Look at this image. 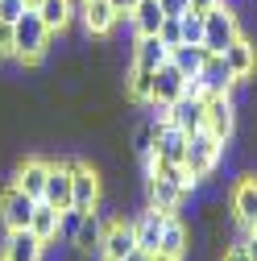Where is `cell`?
<instances>
[{"instance_id": "obj_2", "label": "cell", "mask_w": 257, "mask_h": 261, "mask_svg": "<svg viewBox=\"0 0 257 261\" xmlns=\"http://www.w3.org/2000/svg\"><path fill=\"white\" fill-rule=\"evenodd\" d=\"M220 158H224V141H216L208 128H199V133L187 137V158H183V166L195 174L199 182L212 178V170L220 166Z\"/></svg>"}, {"instance_id": "obj_24", "label": "cell", "mask_w": 257, "mask_h": 261, "mask_svg": "<svg viewBox=\"0 0 257 261\" xmlns=\"http://www.w3.org/2000/svg\"><path fill=\"white\" fill-rule=\"evenodd\" d=\"M187 228L178 216H166V228H162V245H158V253H166V257H187Z\"/></svg>"}, {"instance_id": "obj_11", "label": "cell", "mask_w": 257, "mask_h": 261, "mask_svg": "<svg viewBox=\"0 0 257 261\" xmlns=\"http://www.w3.org/2000/svg\"><path fill=\"white\" fill-rule=\"evenodd\" d=\"M133 249H137V232H133V224H128V220H108V228H104V245H100V257H116V261H124Z\"/></svg>"}, {"instance_id": "obj_19", "label": "cell", "mask_w": 257, "mask_h": 261, "mask_svg": "<svg viewBox=\"0 0 257 261\" xmlns=\"http://www.w3.org/2000/svg\"><path fill=\"white\" fill-rule=\"evenodd\" d=\"M42 199L54 203L58 212L71 207V166H67V162H54V166H50V178H46V195H42Z\"/></svg>"}, {"instance_id": "obj_33", "label": "cell", "mask_w": 257, "mask_h": 261, "mask_svg": "<svg viewBox=\"0 0 257 261\" xmlns=\"http://www.w3.org/2000/svg\"><path fill=\"white\" fill-rule=\"evenodd\" d=\"M158 5H162L166 17H183V13L191 9V0H158Z\"/></svg>"}, {"instance_id": "obj_37", "label": "cell", "mask_w": 257, "mask_h": 261, "mask_svg": "<svg viewBox=\"0 0 257 261\" xmlns=\"http://www.w3.org/2000/svg\"><path fill=\"white\" fill-rule=\"evenodd\" d=\"M241 245H245V253H249V261H257V237H253V232H249V237H245V241H241Z\"/></svg>"}, {"instance_id": "obj_39", "label": "cell", "mask_w": 257, "mask_h": 261, "mask_svg": "<svg viewBox=\"0 0 257 261\" xmlns=\"http://www.w3.org/2000/svg\"><path fill=\"white\" fill-rule=\"evenodd\" d=\"M153 261H183V257H166V253H153Z\"/></svg>"}, {"instance_id": "obj_16", "label": "cell", "mask_w": 257, "mask_h": 261, "mask_svg": "<svg viewBox=\"0 0 257 261\" xmlns=\"http://www.w3.org/2000/svg\"><path fill=\"white\" fill-rule=\"evenodd\" d=\"M170 58V46L158 38V34H141L137 46H133V67H145V71H158L162 62Z\"/></svg>"}, {"instance_id": "obj_20", "label": "cell", "mask_w": 257, "mask_h": 261, "mask_svg": "<svg viewBox=\"0 0 257 261\" xmlns=\"http://www.w3.org/2000/svg\"><path fill=\"white\" fill-rule=\"evenodd\" d=\"M104 228H108V224L100 220V212H87L71 245H75L79 253H100V245H104Z\"/></svg>"}, {"instance_id": "obj_9", "label": "cell", "mask_w": 257, "mask_h": 261, "mask_svg": "<svg viewBox=\"0 0 257 261\" xmlns=\"http://www.w3.org/2000/svg\"><path fill=\"white\" fill-rule=\"evenodd\" d=\"M178 95H187V75L166 58L162 67L153 71V95H149V104H166V108H170Z\"/></svg>"}, {"instance_id": "obj_1", "label": "cell", "mask_w": 257, "mask_h": 261, "mask_svg": "<svg viewBox=\"0 0 257 261\" xmlns=\"http://www.w3.org/2000/svg\"><path fill=\"white\" fill-rule=\"evenodd\" d=\"M13 34H17V54H13L17 62L34 67V62L46 58V50H50V25L42 21L38 9H25L17 17V25H13Z\"/></svg>"}, {"instance_id": "obj_8", "label": "cell", "mask_w": 257, "mask_h": 261, "mask_svg": "<svg viewBox=\"0 0 257 261\" xmlns=\"http://www.w3.org/2000/svg\"><path fill=\"white\" fill-rule=\"evenodd\" d=\"M228 212H233V220H237L241 228H249V232H253V224H257V174L237 178L233 199H228Z\"/></svg>"}, {"instance_id": "obj_28", "label": "cell", "mask_w": 257, "mask_h": 261, "mask_svg": "<svg viewBox=\"0 0 257 261\" xmlns=\"http://www.w3.org/2000/svg\"><path fill=\"white\" fill-rule=\"evenodd\" d=\"M83 216H87V212H79V207H62V212H58V237L67 241V245L75 241V232H79Z\"/></svg>"}, {"instance_id": "obj_31", "label": "cell", "mask_w": 257, "mask_h": 261, "mask_svg": "<svg viewBox=\"0 0 257 261\" xmlns=\"http://www.w3.org/2000/svg\"><path fill=\"white\" fill-rule=\"evenodd\" d=\"M17 54V34L9 21H0V58H13Z\"/></svg>"}, {"instance_id": "obj_15", "label": "cell", "mask_w": 257, "mask_h": 261, "mask_svg": "<svg viewBox=\"0 0 257 261\" xmlns=\"http://www.w3.org/2000/svg\"><path fill=\"white\" fill-rule=\"evenodd\" d=\"M162 228H166V212H158V207H145V212L133 220L137 249H149V253H158V245H162Z\"/></svg>"}, {"instance_id": "obj_21", "label": "cell", "mask_w": 257, "mask_h": 261, "mask_svg": "<svg viewBox=\"0 0 257 261\" xmlns=\"http://www.w3.org/2000/svg\"><path fill=\"white\" fill-rule=\"evenodd\" d=\"M128 21H133L137 38H141V34H158V29H162V21H166V13H162V5H158V0H137V9L128 13Z\"/></svg>"}, {"instance_id": "obj_42", "label": "cell", "mask_w": 257, "mask_h": 261, "mask_svg": "<svg viewBox=\"0 0 257 261\" xmlns=\"http://www.w3.org/2000/svg\"><path fill=\"white\" fill-rule=\"evenodd\" d=\"M253 237H257V224H253Z\"/></svg>"}, {"instance_id": "obj_35", "label": "cell", "mask_w": 257, "mask_h": 261, "mask_svg": "<svg viewBox=\"0 0 257 261\" xmlns=\"http://www.w3.org/2000/svg\"><path fill=\"white\" fill-rule=\"evenodd\" d=\"M220 261H249V253H245V245H233V249H224Z\"/></svg>"}, {"instance_id": "obj_7", "label": "cell", "mask_w": 257, "mask_h": 261, "mask_svg": "<svg viewBox=\"0 0 257 261\" xmlns=\"http://www.w3.org/2000/svg\"><path fill=\"white\" fill-rule=\"evenodd\" d=\"M34 207H38L34 195H25L21 187H9L5 195H0V224H5V232H9V228H29Z\"/></svg>"}, {"instance_id": "obj_17", "label": "cell", "mask_w": 257, "mask_h": 261, "mask_svg": "<svg viewBox=\"0 0 257 261\" xmlns=\"http://www.w3.org/2000/svg\"><path fill=\"white\" fill-rule=\"evenodd\" d=\"M224 62H228V67H233V75H237V79L245 83V79H249V75L257 71V46H253V42H249V38L241 34V38H237V42H233L228 50H224Z\"/></svg>"}, {"instance_id": "obj_32", "label": "cell", "mask_w": 257, "mask_h": 261, "mask_svg": "<svg viewBox=\"0 0 257 261\" xmlns=\"http://www.w3.org/2000/svg\"><path fill=\"white\" fill-rule=\"evenodd\" d=\"M25 9H29L25 0H0V21H9V25H17V17H21Z\"/></svg>"}, {"instance_id": "obj_29", "label": "cell", "mask_w": 257, "mask_h": 261, "mask_svg": "<svg viewBox=\"0 0 257 261\" xmlns=\"http://www.w3.org/2000/svg\"><path fill=\"white\" fill-rule=\"evenodd\" d=\"M153 141H158V120H149V124L137 128V137H133V153H137L141 162L153 158Z\"/></svg>"}, {"instance_id": "obj_34", "label": "cell", "mask_w": 257, "mask_h": 261, "mask_svg": "<svg viewBox=\"0 0 257 261\" xmlns=\"http://www.w3.org/2000/svg\"><path fill=\"white\" fill-rule=\"evenodd\" d=\"M220 5H228V0H191V9H195V13H212Z\"/></svg>"}, {"instance_id": "obj_13", "label": "cell", "mask_w": 257, "mask_h": 261, "mask_svg": "<svg viewBox=\"0 0 257 261\" xmlns=\"http://www.w3.org/2000/svg\"><path fill=\"white\" fill-rule=\"evenodd\" d=\"M50 166H54V162H46V158H25L21 166H17V174H13V187H21L25 195L42 199V195H46V178H50Z\"/></svg>"}, {"instance_id": "obj_41", "label": "cell", "mask_w": 257, "mask_h": 261, "mask_svg": "<svg viewBox=\"0 0 257 261\" xmlns=\"http://www.w3.org/2000/svg\"><path fill=\"white\" fill-rule=\"evenodd\" d=\"M100 261H116V257H100Z\"/></svg>"}, {"instance_id": "obj_30", "label": "cell", "mask_w": 257, "mask_h": 261, "mask_svg": "<svg viewBox=\"0 0 257 261\" xmlns=\"http://www.w3.org/2000/svg\"><path fill=\"white\" fill-rule=\"evenodd\" d=\"M158 38H162L170 50H174V46H183V25H178V17H166V21H162V29H158Z\"/></svg>"}, {"instance_id": "obj_3", "label": "cell", "mask_w": 257, "mask_h": 261, "mask_svg": "<svg viewBox=\"0 0 257 261\" xmlns=\"http://www.w3.org/2000/svg\"><path fill=\"white\" fill-rule=\"evenodd\" d=\"M237 38H241V21H237V13L228 5L203 13V50L208 54H224Z\"/></svg>"}, {"instance_id": "obj_38", "label": "cell", "mask_w": 257, "mask_h": 261, "mask_svg": "<svg viewBox=\"0 0 257 261\" xmlns=\"http://www.w3.org/2000/svg\"><path fill=\"white\" fill-rule=\"evenodd\" d=\"M124 261H153V253H149V249H133Z\"/></svg>"}, {"instance_id": "obj_14", "label": "cell", "mask_w": 257, "mask_h": 261, "mask_svg": "<svg viewBox=\"0 0 257 261\" xmlns=\"http://www.w3.org/2000/svg\"><path fill=\"white\" fill-rule=\"evenodd\" d=\"M153 158L162 162H183L187 158V133L170 120H158V141H153Z\"/></svg>"}, {"instance_id": "obj_40", "label": "cell", "mask_w": 257, "mask_h": 261, "mask_svg": "<svg viewBox=\"0 0 257 261\" xmlns=\"http://www.w3.org/2000/svg\"><path fill=\"white\" fill-rule=\"evenodd\" d=\"M25 5H29V9H38V5H42V0H25Z\"/></svg>"}, {"instance_id": "obj_27", "label": "cell", "mask_w": 257, "mask_h": 261, "mask_svg": "<svg viewBox=\"0 0 257 261\" xmlns=\"http://www.w3.org/2000/svg\"><path fill=\"white\" fill-rule=\"evenodd\" d=\"M178 25H183V42H191V46H203V13L187 9V13L178 17Z\"/></svg>"}, {"instance_id": "obj_6", "label": "cell", "mask_w": 257, "mask_h": 261, "mask_svg": "<svg viewBox=\"0 0 257 261\" xmlns=\"http://www.w3.org/2000/svg\"><path fill=\"white\" fill-rule=\"evenodd\" d=\"M46 241L34 237V228H9L5 245H0V261H42Z\"/></svg>"}, {"instance_id": "obj_22", "label": "cell", "mask_w": 257, "mask_h": 261, "mask_svg": "<svg viewBox=\"0 0 257 261\" xmlns=\"http://www.w3.org/2000/svg\"><path fill=\"white\" fill-rule=\"evenodd\" d=\"M29 228H34V237H42L46 245H54V241H58V207H54V203H46V199H38Z\"/></svg>"}, {"instance_id": "obj_26", "label": "cell", "mask_w": 257, "mask_h": 261, "mask_svg": "<svg viewBox=\"0 0 257 261\" xmlns=\"http://www.w3.org/2000/svg\"><path fill=\"white\" fill-rule=\"evenodd\" d=\"M128 95H133L137 104H149V95H153V71L128 62Z\"/></svg>"}, {"instance_id": "obj_23", "label": "cell", "mask_w": 257, "mask_h": 261, "mask_svg": "<svg viewBox=\"0 0 257 261\" xmlns=\"http://www.w3.org/2000/svg\"><path fill=\"white\" fill-rule=\"evenodd\" d=\"M170 62L187 75V79H195L199 71H203V62H208V50L203 46H191V42H183V46H174L170 50Z\"/></svg>"}, {"instance_id": "obj_5", "label": "cell", "mask_w": 257, "mask_h": 261, "mask_svg": "<svg viewBox=\"0 0 257 261\" xmlns=\"http://www.w3.org/2000/svg\"><path fill=\"white\" fill-rule=\"evenodd\" d=\"M203 128L228 145L237 133V100L233 95H208V112H203Z\"/></svg>"}, {"instance_id": "obj_36", "label": "cell", "mask_w": 257, "mask_h": 261, "mask_svg": "<svg viewBox=\"0 0 257 261\" xmlns=\"http://www.w3.org/2000/svg\"><path fill=\"white\" fill-rule=\"evenodd\" d=\"M108 5H112V9L120 13V17H128V13H133V9H137V0H108Z\"/></svg>"}, {"instance_id": "obj_12", "label": "cell", "mask_w": 257, "mask_h": 261, "mask_svg": "<svg viewBox=\"0 0 257 261\" xmlns=\"http://www.w3.org/2000/svg\"><path fill=\"white\" fill-rule=\"evenodd\" d=\"M83 29H87V38H108L112 29H116V21H120V13L108 5V0H83Z\"/></svg>"}, {"instance_id": "obj_10", "label": "cell", "mask_w": 257, "mask_h": 261, "mask_svg": "<svg viewBox=\"0 0 257 261\" xmlns=\"http://www.w3.org/2000/svg\"><path fill=\"white\" fill-rule=\"evenodd\" d=\"M203 112H208V100H199V95H178V100L170 104V112H166V120L170 124H178L183 128V133L191 137V133H199V128H203Z\"/></svg>"}, {"instance_id": "obj_25", "label": "cell", "mask_w": 257, "mask_h": 261, "mask_svg": "<svg viewBox=\"0 0 257 261\" xmlns=\"http://www.w3.org/2000/svg\"><path fill=\"white\" fill-rule=\"evenodd\" d=\"M38 13H42V21L50 25V34H62V29L71 25V17H75L71 0H42V5H38Z\"/></svg>"}, {"instance_id": "obj_18", "label": "cell", "mask_w": 257, "mask_h": 261, "mask_svg": "<svg viewBox=\"0 0 257 261\" xmlns=\"http://www.w3.org/2000/svg\"><path fill=\"white\" fill-rule=\"evenodd\" d=\"M183 199H187V191H183V187H174L170 178H149V207L166 212V216H178Z\"/></svg>"}, {"instance_id": "obj_4", "label": "cell", "mask_w": 257, "mask_h": 261, "mask_svg": "<svg viewBox=\"0 0 257 261\" xmlns=\"http://www.w3.org/2000/svg\"><path fill=\"white\" fill-rule=\"evenodd\" d=\"M67 166H71V207L95 212L100 207V170L87 162H67Z\"/></svg>"}]
</instances>
